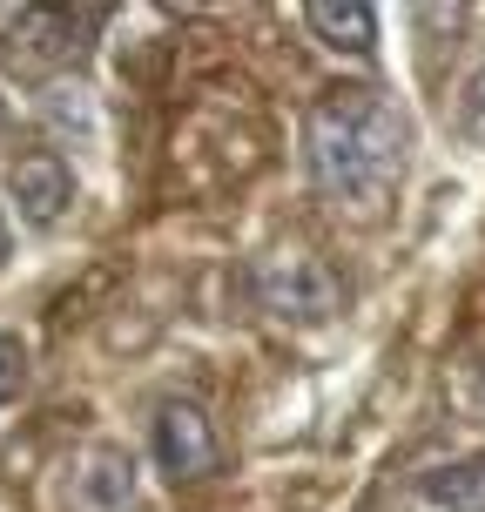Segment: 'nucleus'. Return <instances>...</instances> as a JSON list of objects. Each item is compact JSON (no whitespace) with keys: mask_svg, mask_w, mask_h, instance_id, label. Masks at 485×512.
Returning a JSON list of instances; mask_svg holds the SVG:
<instances>
[{"mask_svg":"<svg viewBox=\"0 0 485 512\" xmlns=\"http://www.w3.org/2000/svg\"><path fill=\"white\" fill-rule=\"evenodd\" d=\"M21 384H27V344L14 331H0V405H7Z\"/></svg>","mask_w":485,"mask_h":512,"instance_id":"nucleus-10","label":"nucleus"},{"mask_svg":"<svg viewBox=\"0 0 485 512\" xmlns=\"http://www.w3.org/2000/svg\"><path fill=\"white\" fill-rule=\"evenodd\" d=\"M0 256H7V216H0Z\"/></svg>","mask_w":485,"mask_h":512,"instance_id":"nucleus-12","label":"nucleus"},{"mask_svg":"<svg viewBox=\"0 0 485 512\" xmlns=\"http://www.w3.org/2000/svg\"><path fill=\"white\" fill-rule=\"evenodd\" d=\"M95 27H102V7H81V14H68V7H27L14 21L7 54H14L21 75H54V68H75L81 61Z\"/></svg>","mask_w":485,"mask_h":512,"instance_id":"nucleus-3","label":"nucleus"},{"mask_svg":"<svg viewBox=\"0 0 485 512\" xmlns=\"http://www.w3.org/2000/svg\"><path fill=\"white\" fill-rule=\"evenodd\" d=\"M135 506V459L122 445H88L68 465V512H128Z\"/></svg>","mask_w":485,"mask_h":512,"instance_id":"nucleus-5","label":"nucleus"},{"mask_svg":"<svg viewBox=\"0 0 485 512\" xmlns=\"http://www.w3.org/2000/svg\"><path fill=\"white\" fill-rule=\"evenodd\" d=\"M48 115H54L61 128L95 135V108H88V95H81V88H48Z\"/></svg>","mask_w":485,"mask_h":512,"instance_id":"nucleus-9","label":"nucleus"},{"mask_svg":"<svg viewBox=\"0 0 485 512\" xmlns=\"http://www.w3.org/2000/svg\"><path fill=\"white\" fill-rule=\"evenodd\" d=\"M149 445H155V465L169 479H209L223 465V445H216V425H209L203 405L189 398H169L155 405V425H149Z\"/></svg>","mask_w":485,"mask_h":512,"instance_id":"nucleus-4","label":"nucleus"},{"mask_svg":"<svg viewBox=\"0 0 485 512\" xmlns=\"http://www.w3.org/2000/svg\"><path fill=\"white\" fill-rule=\"evenodd\" d=\"M425 506L438 512H485V459H459V465H438L425 472Z\"/></svg>","mask_w":485,"mask_h":512,"instance_id":"nucleus-8","label":"nucleus"},{"mask_svg":"<svg viewBox=\"0 0 485 512\" xmlns=\"http://www.w3.org/2000/svg\"><path fill=\"white\" fill-rule=\"evenodd\" d=\"M405 149H411L405 108L371 81L317 95V108L304 122V155L317 189L337 209H358V216H378L391 203V189L405 176Z\"/></svg>","mask_w":485,"mask_h":512,"instance_id":"nucleus-1","label":"nucleus"},{"mask_svg":"<svg viewBox=\"0 0 485 512\" xmlns=\"http://www.w3.org/2000/svg\"><path fill=\"white\" fill-rule=\"evenodd\" d=\"M479 398H485V391H479Z\"/></svg>","mask_w":485,"mask_h":512,"instance_id":"nucleus-14","label":"nucleus"},{"mask_svg":"<svg viewBox=\"0 0 485 512\" xmlns=\"http://www.w3.org/2000/svg\"><path fill=\"white\" fill-rule=\"evenodd\" d=\"M304 27L337 54H371L378 48V14H371L364 0H310Z\"/></svg>","mask_w":485,"mask_h":512,"instance_id":"nucleus-7","label":"nucleus"},{"mask_svg":"<svg viewBox=\"0 0 485 512\" xmlns=\"http://www.w3.org/2000/svg\"><path fill=\"white\" fill-rule=\"evenodd\" d=\"M459 128L472 135V142H485V68L465 81V95H459Z\"/></svg>","mask_w":485,"mask_h":512,"instance_id":"nucleus-11","label":"nucleus"},{"mask_svg":"<svg viewBox=\"0 0 485 512\" xmlns=\"http://www.w3.org/2000/svg\"><path fill=\"white\" fill-rule=\"evenodd\" d=\"M7 196L21 203V216L34 230H54V223L68 216V203H75V176H68V162L54 149H34L7 169Z\"/></svg>","mask_w":485,"mask_h":512,"instance_id":"nucleus-6","label":"nucleus"},{"mask_svg":"<svg viewBox=\"0 0 485 512\" xmlns=\"http://www.w3.org/2000/svg\"><path fill=\"white\" fill-rule=\"evenodd\" d=\"M256 304L283 324H331L344 310V277L310 250H277L256 263Z\"/></svg>","mask_w":485,"mask_h":512,"instance_id":"nucleus-2","label":"nucleus"},{"mask_svg":"<svg viewBox=\"0 0 485 512\" xmlns=\"http://www.w3.org/2000/svg\"><path fill=\"white\" fill-rule=\"evenodd\" d=\"M0 122H7V108H0Z\"/></svg>","mask_w":485,"mask_h":512,"instance_id":"nucleus-13","label":"nucleus"}]
</instances>
